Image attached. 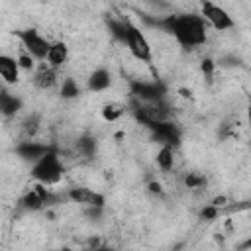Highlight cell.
<instances>
[{"mask_svg": "<svg viewBox=\"0 0 251 251\" xmlns=\"http://www.w3.org/2000/svg\"><path fill=\"white\" fill-rule=\"evenodd\" d=\"M147 24L161 27L169 33L182 49H198L208 41V25L200 18L198 12H182V14H167L163 18L149 20Z\"/></svg>", "mask_w": 251, "mask_h": 251, "instance_id": "obj_1", "label": "cell"}, {"mask_svg": "<svg viewBox=\"0 0 251 251\" xmlns=\"http://www.w3.org/2000/svg\"><path fill=\"white\" fill-rule=\"evenodd\" d=\"M63 176H65V163L61 159L59 149L55 145H51L47 149V153L31 165V178L37 184L55 186L63 180Z\"/></svg>", "mask_w": 251, "mask_h": 251, "instance_id": "obj_2", "label": "cell"}, {"mask_svg": "<svg viewBox=\"0 0 251 251\" xmlns=\"http://www.w3.org/2000/svg\"><path fill=\"white\" fill-rule=\"evenodd\" d=\"M129 55L137 61V63H143V65H153V47H151V41L147 39V35L143 33V29L139 25H135L129 18H124V35H122V41Z\"/></svg>", "mask_w": 251, "mask_h": 251, "instance_id": "obj_3", "label": "cell"}, {"mask_svg": "<svg viewBox=\"0 0 251 251\" xmlns=\"http://www.w3.org/2000/svg\"><path fill=\"white\" fill-rule=\"evenodd\" d=\"M14 35L20 39V43L24 47V53H27L35 63H45V57H47V51H49V45H51V41L45 35H41L33 27L16 29Z\"/></svg>", "mask_w": 251, "mask_h": 251, "instance_id": "obj_4", "label": "cell"}, {"mask_svg": "<svg viewBox=\"0 0 251 251\" xmlns=\"http://www.w3.org/2000/svg\"><path fill=\"white\" fill-rule=\"evenodd\" d=\"M200 18L206 22L208 27L216 29V31H227V29H233L235 27V20L231 18V14L220 6V4H214V2H202L200 4Z\"/></svg>", "mask_w": 251, "mask_h": 251, "instance_id": "obj_5", "label": "cell"}, {"mask_svg": "<svg viewBox=\"0 0 251 251\" xmlns=\"http://www.w3.org/2000/svg\"><path fill=\"white\" fill-rule=\"evenodd\" d=\"M167 88L159 80H145V78H131L129 80V96L137 102H159L165 100Z\"/></svg>", "mask_w": 251, "mask_h": 251, "instance_id": "obj_6", "label": "cell"}, {"mask_svg": "<svg viewBox=\"0 0 251 251\" xmlns=\"http://www.w3.org/2000/svg\"><path fill=\"white\" fill-rule=\"evenodd\" d=\"M153 135V139L161 145V147H173L176 149L180 145V139H182V131L180 127L173 122V120H165V122H157L153 126L147 127Z\"/></svg>", "mask_w": 251, "mask_h": 251, "instance_id": "obj_7", "label": "cell"}, {"mask_svg": "<svg viewBox=\"0 0 251 251\" xmlns=\"http://www.w3.org/2000/svg\"><path fill=\"white\" fill-rule=\"evenodd\" d=\"M65 198L69 202H73V204L86 206V208H104V204H106V196L102 192L86 188V186H73V188H69Z\"/></svg>", "mask_w": 251, "mask_h": 251, "instance_id": "obj_8", "label": "cell"}, {"mask_svg": "<svg viewBox=\"0 0 251 251\" xmlns=\"http://www.w3.org/2000/svg\"><path fill=\"white\" fill-rule=\"evenodd\" d=\"M59 80H61L59 78V71L51 69L45 63H39L35 67V71H33V76H31L33 86L39 88V90H51V88H55L59 84Z\"/></svg>", "mask_w": 251, "mask_h": 251, "instance_id": "obj_9", "label": "cell"}, {"mask_svg": "<svg viewBox=\"0 0 251 251\" xmlns=\"http://www.w3.org/2000/svg\"><path fill=\"white\" fill-rule=\"evenodd\" d=\"M49 147H51V145L41 143V141H35V139H24L22 143L16 145V153H18V157H20L22 161H27V163L33 165L39 157H43V155L47 153Z\"/></svg>", "mask_w": 251, "mask_h": 251, "instance_id": "obj_10", "label": "cell"}, {"mask_svg": "<svg viewBox=\"0 0 251 251\" xmlns=\"http://www.w3.org/2000/svg\"><path fill=\"white\" fill-rule=\"evenodd\" d=\"M20 67H18V61L16 57L8 55V53H0V78L4 84L8 86H14L20 82Z\"/></svg>", "mask_w": 251, "mask_h": 251, "instance_id": "obj_11", "label": "cell"}, {"mask_svg": "<svg viewBox=\"0 0 251 251\" xmlns=\"http://www.w3.org/2000/svg\"><path fill=\"white\" fill-rule=\"evenodd\" d=\"M67 61H69V45L65 41H51L47 57H45V65L59 71Z\"/></svg>", "mask_w": 251, "mask_h": 251, "instance_id": "obj_12", "label": "cell"}, {"mask_svg": "<svg viewBox=\"0 0 251 251\" xmlns=\"http://www.w3.org/2000/svg\"><path fill=\"white\" fill-rule=\"evenodd\" d=\"M110 84H112V73L106 67L94 69L86 78V88L90 92H104L110 88Z\"/></svg>", "mask_w": 251, "mask_h": 251, "instance_id": "obj_13", "label": "cell"}, {"mask_svg": "<svg viewBox=\"0 0 251 251\" xmlns=\"http://www.w3.org/2000/svg\"><path fill=\"white\" fill-rule=\"evenodd\" d=\"M24 108V102L18 94H12L8 90H0V114L6 118H12L16 114H20V110Z\"/></svg>", "mask_w": 251, "mask_h": 251, "instance_id": "obj_14", "label": "cell"}, {"mask_svg": "<svg viewBox=\"0 0 251 251\" xmlns=\"http://www.w3.org/2000/svg\"><path fill=\"white\" fill-rule=\"evenodd\" d=\"M82 92L80 84L73 78V76H65L63 80H59V96L63 100H73V98H78Z\"/></svg>", "mask_w": 251, "mask_h": 251, "instance_id": "obj_15", "label": "cell"}, {"mask_svg": "<svg viewBox=\"0 0 251 251\" xmlns=\"http://www.w3.org/2000/svg\"><path fill=\"white\" fill-rule=\"evenodd\" d=\"M96 139L92 135H80L76 141H75V151L76 155L84 157V159H92L94 153H96Z\"/></svg>", "mask_w": 251, "mask_h": 251, "instance_id": "obj_16", "label": "cell"}, {"mask_svg": "<svg viewBox=\"0 0 251 251\" xmlns=\"http://www.w3.org/2000/svg\"><path fill=\"white\" fill-rule=\"evenodd\" d=\"M175 159H176V149L173 147H159L157 151V167L163 173H169L175 169Z\"/></svg>", "mask_w": 251, "mask_h": 251, "instance_id": "obj_17", "label": "cell"}, {"mask_svg": "<svg viewBox=\"0 0 251 251\" xmlns=\"http://www.w3.org/2000/svg\"><path fill=\"white\" fill-rule=\"evenodd\" d=\"M20 204H22V208H25V210H29V212H39V210L45 208V204H43L39 192L35 190V186H31V188L22 196Z\"/></svg>", "mask_w": 251, "mask_h": 251, "instance_id": "obj_18", "label": "cell"}, {"mask_svg": "<svg viewBox=\"0 0 251 251\" xmlns=\"http://www.w3.org/2000/svg\"><path fill=\"white\" fill-rule=\"evenodd\" d=\"M126 106L124 104H118V102H110V104H106L104 108H102V118L106 120V122H116V120H120L124 114H126Z\"/></svg>", "mask_w": 251, "mask_h": 251, "instance_id": "obj_19", "label": "cell"}, {"mask_svg": "<svg viewBox=\"0 0 251 251\" xmlns=\"http://www.w3.org/2000/svg\"><path fill=\"white\" fill-rule=\"evenodd\" d=\"M39 116L37 114H29L24 122H22V129H24V133L27 135V139H33L35 135H37V131H39Z\"/></svg>", "mask_w": 251, "mask_h": 251, "instance_id": "obj_20", "label": "cell"}, {"mask_svg": "<svg viewBox=\"0 0 251 251\" xmlns=\"http://www.w3.org/2000/svg\"><path fill=\"white\" fill-rule=\"evenodd\" d=\"M16 61H18L20 71H27V73H29V71H35V67H37V63H35L27 53H24V51L16 57Z\"/></svg>", "mask_w": 251, "mask_h": 251, "instance_id": "obj_21", "label": "cell"}, {"mask_svg": "<svg viewBox=\"0 0 251 251\" xmlns=\"http://www.w3.org/2000/svg\"><path fill=\"white\" fill-rule=\"evenodd\" d=\"M184 184H186V188H200L204 184V176L198 173H188L184 176Z\"/></svg>", "mask_w": 251, "mask_h": 251, "instance_id": "obj_22", "label": "cell"}, {"mask_svg": "<svg viewBox=\"0 0 251 251\" xmlns=\"http://www.w3.org/2000/svg\"><path fill=\"white\" fill-rule=\"evenodd\" d=\"M218 214H220V210H218L216 206H212V204H208V206L200 212V216H202L204 220H216V218H218Z\"/></svg>", "mask_w": 251, "mask_h": 251, "instance_id": "obj_23", "label": "cell"}, {"mask_svg": "<svg viewBox=\"0 0 251 251\" xmlns=\"http://www.w3.org/2000/svg\"><path fill=\"white\" fill-rule=\"evenodd\" d=\"M202 73H206V75H212L214 73V61L212 59H204L202 61Z\"/></svg>", "mask_w": 251, "mask_h": 251, "instance_id": "obj_24", "label": "cell"}, {"mask_svg": "<svg viewBox=\"0 0 251 251\" xmlns=\"http://www.w3.org/2000/svg\"><path fill=\"white\" fill-rule=\"evenodd\" d=\"M84 251H116V249L110 247V245H102V243H100V245H94V247H86Z\"/></svg>", "mask_w": 251, "mask_h": 251, "instance_id": "obj_25", "label": "cell"}, {"mask_svg": "<svg viewBox=\"0 0 251 251\" xmlns=\"http://www.w3.org/2000/svg\"><path fill=\"white\" fill-rule=\"evenodd\" d=\"M149 190L161 194V184H159V182H149Z\"/></svg>", "mask_w": 251, "mask_h": 251, "instance_id": "obj_26", "label": "cell"}]
</instances>
